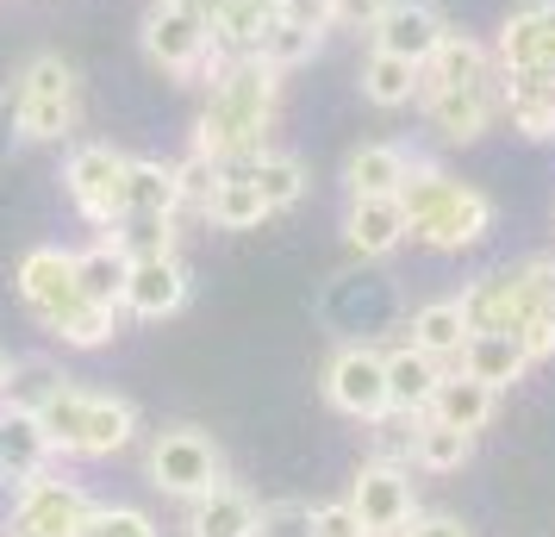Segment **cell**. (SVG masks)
Instances as JSON below:
<instances>
[{"label": "cell", "mask_w": 555, "mask_h": 537, "mask_svg": "<svg viewBox=\"0 0 555 537\" xmlns=\"http://www.w3.org/2000/svg\"><path fill=\"white\" fill-rule=\"evenodd\" d=\"M275 101H281V76L256 56H231L225 69L212 76V94L201 106L194 126V151L212 156L219 169L250 163L256 151H269V126H275Z\"/></svg>", "instance_id": "1"}, {"label": "cell", "mask_w": 555, "mask_h": 537, "mask_svg": "<svg viewBox=\"0 0 555 537\" xmlns=\"http://www.w3.org/2000/svg\"><path fill=\"white\" fill-rule=\"evenodd\" d=\"M393 201L405 213V238H418L430 251H468V244H480L493 231V201L480 188H462L443 169H425V163L405 169Z\"/></svg>", "instance_id": "2"}, {"label": "cell", "mask_w": 555, "mask_h": 537, "mask_svg": "<svg viewBox=\"0 0 555 537\" xmlns=\"http://www.w3.org/2000/svg\"><path fill=\"white\" fill-rule=\"evenodd\" d=\"M13 126L26 144H56L63 131L76 126V69L63 56H31L20 69V88H13Z\"/></svg>", "instance_id": "3"}, {"label": "cell", "mask_w": 555, "mask_h": 537, "mask_svg": "<svg viewBox=\"0 0 555 537\" xmlns=\"http://www.w3.org/2000/svg\"><path fill=\"white\" fill-rule=\"evenodd\" d=\"M144 56H151L163 76H219L225 63H219V51H212V31H206V20L188 7V0H156L151 13H144Z\"/></svg>", "instance_id": "4"}, {"label": "cell", "mask_w": 555, "mask_h": 537, "mask_svg": "<svg viewBox=\"0 0 555 537\" xmlns=\"http://www.w3.org/2000/svg\"><path fill=\"white\" fill-rule=\"evenodd\" d=\"M225 482V450L201 425H169L151 444V487L169 500H201Z\"/></svg>", "instance_id": "5"}, {"label": "cell", "mask_w": 555, "mask_h": 537, "mask_svg": "<svg viewBox=\"0 0 555 537\" xmlns=\"http://www.w3.org/2000/svg\"><path fill=\"white\" fill-rule=\"evenodd\" d=\"M126 151H113V144H76L69 163H63V188H69V201L88 226L113 231L126 219Z\"/></svg>", "instance_id": "6"}, {"label": "cell", "mask_w": 555, "mask_h": 537, "mask_svg": "<svg viewBox=\"0 0 555 537\" xmlns=\"http://www.w3.org/2000/svg\"><path fill=\"white\" fill-rule=\"evenodd\" d=\"M88 494L63 475H31V482L13 487V537H81V519H88Z\"/></svg>", "instance_id": "7"}, {"label": "cell", "mask_w": 555, "mask_h": 537, "mask_svg": "<svg viewBox=\"0 0 555 537\" xmlns=\"http://www.w3.org/2000/svg\"><path fill=\"white\" fill-rule=\"evenodd\" d=\"M325 400L337 412L362 419V425H375L380 412H387V357H380L375 344H344L325 362Z\"/></svg>", "instance_id": "8"}, {"label": "cell", "mask_w": 555, "mask_h": 537, "mask_svg": "<svg viewBox=\"0 0 555 537\" xmlns=\"http://www.w3.org/2000/svg\"><path fill=\"white\" fill-rule=\"evenodd\" d=\"M350 512L362 519V532L369 537H393L412 519V482H405V469L393 457H375V462H362L356 469V482H350Z\"/></svg>", "instance_id": "9"}, {"label": "cell", "mask_w": 555, "mask_h": 537, "mask_svg": "<svg viewBox=\"0 0 555 537\" xmlns=\"http://www.w3.org/2000/svg\"><path fill=\"white\" fill-rule=\"evenodd\" d=\"M462 319H468V332H518L525 319H537L525 263L518 269H493V276L462 287Z\"/></svg>", "instance_id": "10"}, {"label": "cell", "mask_w": 555, "mask_h": 537, "mask_svg": "<svg viewBox=\"0 0 555 537\" xmlns=\"http://www.w3.org/2000/svg\"><path fill=\"white\" fill-rule=\"evenodd\" d=\"M188 307V263L176 251L163 256H131L126 294H119V312L131 319H176Z\"/></svg>", "instance_id": "11"}, {"label": "cell", "mask_w": 555, "mask_h": 537, "mask_svg": "<svg viewBox=\"0 0 555 537\" xmlns=\"http://www.w3.org/2000/svg\"><path fill=\"white\" fill-rule=\"evenodd\" d=\"M20 301H26L31 312H38V325H51L63 307H76L81 287H76V256L56 251V244H38V251L20 256Z\"/></svg>", "instance_id": "12"}, {"label": "cell", "mask_w": 555, "mask_h": 537, "mask_svg": "<svg viewBox=\"0 0 555 537\" xmlns=\"http://www.w3.org/2000/svg\"><path fill=\"white\" fill-rule=\"evenodd\" d=\"M505 76H555V7L550 0H537V7H518L512 20L500 26V44H493Z\"/></svg>", "instance_id": "13"}, {"label": "cell", "mask_w": 555, "mask_h": 537, "mask_svg": "<svg viewBox=\"0 0 555 537\" xmlns=\"http://www.w3.org/2000/svg\"><path fill=\"white\" fill-rule=\"evenodd\" d=\"M369 38H375V51H393V56H405V63H425V56L450 38V26H443L437 0H387V13L369 26Z\"/></svg>", "instance_id": "14"}, {"label": "cell", "mask_w": 555, "mask_h": 537, "mask_svg": "<svg viewBox=\"0 0 555 537\" xmlns=\"http://www.w3.org/2000/svg\"><path fill=\"white\" fill-rule=\"evenodd\" d=\"M425 113L450 144H475L480 131L500 119V88H493V76L462 81V88H437V94H425Z\"/></svg>", "instance_id": "15"}, {"label": "cell", "mask_w": 555, "mask_h": 537, "mask_svg": "<svg viewBox=\"0 0 555 537\" xmlns=\"http://www.w3.org/2000/svg\"><path fill=\"white\" fill-rule=\"evenodd\" d=\"M51 432H44V419L31 407H13V400H0V482L20 487L31 475H44L51 469Z\"/></svg>", "instance_id": "16"}, {"label": "cell", "mask_w": 555, "mask_h": 537, "mask_svg": "<svg viewBox=\"0 0 555 537\" xmlns=\"http://www.w3.org/2000/svg\"><path fill=\"white\" fill-rule=\"evenodd\" d=\"M256 519H262V507H256L250 494L219 482L212 494L188 500V525H181V532L188 537H256Z\"/></svg>", "instance_id": "17"}, {"label": "cell", "mask_w": 555, "mask_h": 537, "mask_svg": "<svg viewBox=\"0 0 555 537\" xmlns=\"http://www.w3.org/2000/svg\"><path fill=\"white\" fill-rule=\"evenodd\" d=\"M344 238H350L356 256H393L405 244V213L393 194H356L350 219H344Z\"/></svg>", "instance_id": "18"}, {"label": "cell", "mask_w": 555, "mask_h": 537, "mask_svg": "<svg viewBox=\"0 0 555 537\" xmlns=\"http://www.w3.org/2000/svg\"><path fill=\"white\" fill-rule=\"evenodd\" d=\"M131 437H138V407H131V400H119V394H88V407H81L76 457H119Z\"/></svg>", "instance_id": "19"}, {"label": "cell", "mask_w": 555, "mask_h": 537, "mask_svg": "<svg viewBox=\"0 0 555 537\" xmlns=\"http://www.w3.org/2000/svg\"><path fill=\"white\" fill-rule=\"evenodd\" d=\"M176 213H181L176 163L131 156L126 163V219H176Z\"/></svg>", "instance_id": "20"}, {"label": "cell", "mask_w": 555, "mask_h": 537, "mask_svg": "<svg viewBox=\"0 0 555 537\" xmlns=\"http://www.w3.org/2000/svg\"><path fill=\"white\" fill-rule=\"evenodd\" d=\"M437 382H443V362L425 357L418 344H405V350H393L387 357V412H418L430 407V394H437Z\"/></svg>", "instance_id": "21"}, {"label": "cell", "mask_w": 555, "mask_h": 537, "mask_svg": "<svg viewBox=\"0 0 555 537\" xmlns=\"http://www.w3.org/2000/svg\"><path fill=\"white\" fill-rule=\"evenodd\" d=\"M500 113H512V126L537 138V144H550L555 138V76H505V94H500Z\"/></svg>", "instance_id": "22"}, {"label": "cell", "mask_w": 555, "mask_h": 537, "mask_svg": "<svg viewBox=\"0 0 555 537\" xmlns=\"http://www.w3.org/2000/svg\"><path fill=\"white\" fill-rule=\"evenodd\" d=\"M455 369H462V375H475V382H487L493 394H500V387H512L530 369V357L518 350V337H512V332H468V344H462V362H455Z\"/></svg>", "instance_id": "23"}, {"label": "cell", "mask_w": 555, "mask_h": 537, "mask_svg": "<svg viewBox=\"0 0 555 537\" xmlns=\"http://www.w3.org/2000/svg\"><path fill=\"white\" fill-rule=\"evenodd\" d=\"M493 407H500V394L487 382H475V375H462V369H443V382H437V394H430V419H443V425H455V432H480L487 419H493Z\"/></svg>", "instance_id": "24"}, {"label": "cell", "mask_w": 555, "mask_h": 537, "mask_svg": "<svg viewBox=\"0 0 555 537\" xmlns=\"http://www.w3.org/2000/svg\"><path fill=\"white\" fill-rule=\"evenodd\" d=\"M487 44H475V38H462V31H450L437 51L418 63V94H437V88H462V81H487Z\"/></svg>", "instance_id": "25"}, {"label": "cell", "mask_w": 555, "mask_h": 537, "mask_svg": "<svg viewBox=\"0 0 555 537\" xmlns=\"http://www.w3.org/2000/svg\"><path fill=\"white\" fill-rule=\"evenodd\" d=\"M206 219L219 231H256L269 219V206H262V194H256V181L244 169H219L212 194H206Z\"/></svg>", "instance_id": "26"}, {"label": "cell", "mask_w": 555, "mask_h": 537, "mask_svg": "<svg viewBox=\"0 0 555 537\" xmlns=\"http://www.w3.org/2000/svg\"><path fill=\"white\" fill-rule=\"evenodd\" d=\"M126 276H131V256L119 251V238H101V244H88V251L76 256V287H81V301L119 307Z\"/></svg>", "instance_id": "27"}, {"label": "cell", "mask_w": 555, "mask_h": 537, "mask_svg": "<svg viewBox=\"0 0 555 537\" xmlns=\"http://www.w3.org/2000/svg\"><path fill=\"white\" fill-rule=\"evenodd\" d=\"M468 457H475V432H455V425H443V419L418 412V425H412V462H418V469L455 475Z\"/></svg>", "instance_id": "28"}, {"label": "cell", "mask_w": 555, "mask_h": 537, "mask_svg": "<svg viewBox=\"0 0 555 537\" xmlns=\"http://www.w3.org/2000/svg\"><path fill=\"white\" fill-rule=\"evenodd\" d=\"M412 344L437 362H462V344H468V319H462V301H430V307L412 312Z\"/></svg>", "instance_id": "29"}, {"label": "cell", "mask_w": 555, "mask_h": 537, "mask_svg": "<svg viewBox=\"0 0 555 537\" xmlns=\"http://www.w3.org/2000/svg\"><path fill=\"white\" fill-rule=\"evenodd\" d=\"M405 169H412V156H405L400 144H362V151H350V163H344L350 201L356 194H400Z\"/></svg>", "instance_id": "30"}, {"label": "cell", "mask_w": 555, "mask_h": 537, "mask_svg": "<svg viewBox=\"0 0 555 537\" xmlns=\"http://www.w3.org/2000/svg\"><path fill=\"white\" fill-rule=\"evenodd\" d=\"M244 176L256 181V194H262V206L269 213H281V206H294L306 194V163L294 151H256L250 163H244Z\"/></svg>", "instance_id": "31"}, {"label": "cell", "mask_w": 555, "mask_h": 537, "mask_svg": "<svg viewBox=\"0 0 555 537\" xmlns=\"http://www.w3.org/2000/svg\"><path fill=\"white\" fill-rule=\"evenodd\" d=\"M362 94L375 106H412L418 101V63H405L393 51H369V63H362Z\"/></svg>", "instance_id": "32"}, {"label": "cell", "mask_w": 555, "mask_h": 537, "mask_svg": "<svg viewBox=\"0 0 555 537\" xmlns=\"http://www.w3.org/2000/svg\"><path fill=\"white\" fill-rule=\"evenodd\" d=\"M325 44V31L312 26H294V20H269V31L256 38V63H269L275 76H287V69H300V63H312V51Z\"/></svg>", "instance_id": "33"}, {"label": "cell", "mask_w": 555, "mask_h": 537, "mask_svg": "<svg viewBox=\"0 0 555 537\" xmlns=\"http://www.w3.org/2000/svg\"><path fill=\"white\" fill-rule=\"evenodd\" d=\"M44 332H56L69 350H101V344H113V332H119V307H101V301H76V307H63L44 325Z\"/></svg>", "instance_id": "34"}, {"label": "cell", "mask_w": 555, "mask_h": 537, "mask_svg": "<svg viewBox=\"0 0 555 537\" xmlns=\"http://www.w3.org/2000/svg\"><path fill=\"white\" fill-rule=\"evenodd\" d=\"M81 407H88V394H81L76 382H56L51 394L38 400V419H44V432H51V450H56V457H76Z\"/></svg>", "instance_id": "35"}, {"label": "cell", "mask_w": 555, "mask_h": 537, "mask_svg": "<svg viewBox=\"0 0 555 537\" xmlns=\"http://www.w3.org/2000/svg\"><path fill=\"white\" fill-rule=\"evenodd\" d=\"M81 537H163V532H156L151 512H138V507H88Z\"/></svg>", "instance_id": "36"}, {"label": "cell", "mask_w": 555, "mask_h": 537, "mask_svg": "<svg viewBox=\"0 0 555 537\" xmlns=\"http://www.w3.org/2000/svg\"><path fill=\"white\" fill-rule=\"evenodd\" d=\"M256 537H312V507L306 500H269L256 519Z\"/></svg>", "instance_id": "37"}, {"label": "cell", "mask_w": 555, "mask_h": 537, "mask_svg": "<svg viewBox=\"0 0 555 537\" xmlns=\"http://www.w3.org/2000/svg\"><path fill=\"white\" fill-rule=\"evenodd\" d=\"M212 181H219V163L212 156H201V151H188L176 163V188H181V206L194 201V206H206V194H212Z\"/></svg>", "instance_id": "38"}, {"label": "cell", "mask_w": 555, "mask_h": 537, "mask_svg": "<svg viewBox=\"0 0 555 537\" xmlns=\"http://www.w3.org/2000/svg\"><path fill=\"white\" fill-rule=\"evenodd\" d=\"M312 537H369V532L350 512V500H331V507H312Z\"/></svg>", "instance_id": "39"}, {"label": "cell", "mask_w": 555, "mask_h": 537, "mask_svg": "<svg viewBox=\"0 0 555 537\" xmlns=\"http://www.w3.org/2000/svg\"><path fill=\"white\" fill-rule=\"evenodd\" d=\"M518 350H525L530 362H543V357H555V312H537V319H525L518 325Z\"/></svg>", "instance_id": "40"}, {"label": "cell", "mask_w": 555, "mask_h": 537, "mask_svg": "<svg viewBox=\"0 0 555 537\" xmlns=\"http://www.w3.org/2000/svg\"><path fill=\"white\" fill-rule=\"evenodd\" d=\"M331 7V26H344V31H369L387 13V0H325Z\"/></svg>", "instance_id": "41"}, {"label": "cell", "mask_w": 555, "mask_h": 537, "mask_svg": "<svg viewBox=\"0 0 555 537\" xmlns=\"http://www.w3.org/2000/svg\"><path fill=\"white\" fill-rule=\"evenodd\" d=\"M393 537H468V525H462V519H450V512H412Z\"/></svg>", "instance_id": "42"}, {"label": "cell", "mask_w": 555, "mask_h": 537, "mask_svg": "<svg viewBox=\"0 0 555 537\" xmlns=\"http://www.w3.org/2000/svg\"><path fill=\"white\" fill-rule=\"evenodd\" d=\"M275 20H294V26L325 31V26H331V7H325V0H287V7H281Z\"/></svg>", "instance_id": "43"}, {"label": "cell", "mask_w": 555, "mask_h": 537, "mask_svg": "<svg viewBox=\"0 0 555 537\" xmlns=\"http://www.w3.org/2000/svg\"><path fill=\"white\" fill-rule=\"evenodd\" d=\"M262 7H269V13H281V7H287V0H262Z\"/></svg>", "instance_id": "44"}, {"label": "cell", "mask_w": 555, "mask_h": 537, "mask_svg": "<svg viewBox=\"0 0 555 537\" xmlns=\"http://www.w3.org/2000/svg\"><path fill=\"white\" fill-rule=\"evenodd\" d=\"M0 387H7V357H0Z\"/></svg>", "instance_id": "45"}]
</instances>
